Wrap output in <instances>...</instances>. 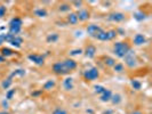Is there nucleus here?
I'll return each mask as SVG.
<instances>
[{"instance_id": "11", "label": "nucleus", "mask_w": 152, "mask_h": 114, "mask_svg": "<svg viewBox=\"0 0 152 114\" xmlns=\"http://www.w3.org/2000/svg\"><path fill=\"white\" fill-rule=\"evenodd\" d=\"M76 14H77L79 21H83H83H87L89 18V12L86 10V9H80V10H78V13Z\"/></svg>"}, {"instance_id": "15", "label": "nucleus", "mask_w": 152, "mask_h": 114, "mask_svg": "<svg viewBox=\"0 0 152 114\" xmlns=\"http://www.w3.org/2000/svg\"><path fill=\"white\" fill-rule=\"evenodd\" d=\"M63 86H64L65 90L73 89V79H72V78H67V79L63 81Z\"/></svg>"}, {"instance_id": "10", "label": "nucleus", "mask_w": 152, "mask_h": 114, "mask_svg": "<svg viewBox=\"0 0 152 114\" xmlns=\"http://www.w3.org/2000/svg\"><path fill=\"white\" fill-rule=\"evenodd\" d=\"M95 54H96V48H95V46L89 45V46L86 47V49H85V55H86L87 57L93 58V57L95 56Z\"/></svg>"}, {"instance_id": "26", "label": "nucleus", "mask_w": 152, "mask_h": 114, "mask_svg": "<svg viewBox=\"0 0 152 114\" xmlns=\"http://www.w3.org/2000/svg\"><path fill=\"white\" fill-rule=\"evenodd\" d=\"M113 69H114V71H116V72L120 73V72H123V71H124V65H123L121 63H116V65L113 66Z\"/></svg>"}, {"instance_id": "39", "label": "nucleus", "mask_w": 152, "mask_h": 114, "mask_svg": "<svg viewBox=\"0 0 152 114\" xmlns=\"http://www.w3.org/2000/svg\"><path fill=\"white\" fill-rule=\"evenodd\" d=\"M132 114H142V113H141L139 111H135V112H133Z\"/></svg>"}, {"instance_id": "8", "label": "nucleus", "mask_w": 152, "mask_h": 114, "mask_svg": "<svg viewBox=\"0 0 152 114\" xmlns=\"http://www.w3.org/2000/svg\"><path fill=\"white\" fill-rule=\"evenodd\" d=\"M29 59L31 62H33L34 64H37V65H42L43 64V57L40 56V55H37V54L29 55Z\"/></svg>"}, {"instance_id": "40", "label": "nucleus", "mask_w": 152, "mask_h": 114, "mask_svg": "<svg viewBox=\"0 0 152 114\" xmlns=\"http://www.w3.org/2000/svg\"><path fill=\"white\" fill-rule=\"evenodd\" d=\"M0 114H9L8 112H6V111H4V112H0Z\"/></svg>"}, {"instance_id": "5", "label": "nucleus", "mask_w": 152, "mask_h": 114, "mask_svg": "<svg viewBox=\"0 0 152 114\" xmlns=\"http://www.w3.org/2000/svg\"><path fill=\"white\" fill-rule=\"evenodd\" d=\"M98 76H99V73H98V70H97L96 67L88 69V70L83 73L85 79H86V80H89V81H94V80H96L97 78H98Z\"/></svg>"}, {"instance_id": "12", "label": "nucleus", "mask_w": 152, "mask_h": 114, "mask_svg": "<svg viewBox=\"0 0 152 114\" xmlns=\"http://www.w3.org/2000/svg\"><path fill=\"white\" fill-rule=\"evenodd\" d=\"M111 97H112V92H111V90H109V89H105L104 92L99 95V99L102 101H110Z\"/></svg>"}, {"instance_id": "37", "label": "nucleus", "mask_w": 152, "mask_h": 114, "mask_svg": "<svg viewBox=\"0 0 152 114\" xmlns=\"http://www.w3.org/2000/svg\"><path fill=\"white\" fill-rule=\"evenodd\" d=\"M2 105H4V106H5L6 108L8 107V103H7V101H2Z\"/></svg>"}, {"instance_id": "25", "label": "nucleus", "mask_w": 152, "mask_h": 114, "mask_svg": "<svg viewBox=\"0 0 152 114\" xmlns=\"http://www.w3.org/2000/svg\"><path fill=\"white\" fill-rule=\"evenodd\" d=\"M58 40V36L56 34V33H53V34H49L48 37H47V41L48 42H55Z\"/></svg>"}, {"instance_id": "28", "label": "nucleus", "mask_w": 152, "mask_h": 114, "mask_svg": "<svg viewBox=\"0 0 152 114\" xmlns=\"http://www.w3.org/2000/svg\"><path fill=\"white\" fill-rule=\"evenodd\" d=\"M70 5H68V3H63V5H61L60 6V12H68V10H70Z\"/></svg>"}, {"instance_id": "19", "label": "nucleus", "mask_w": 152, "mask_h": 114, "mask_svg": "<svg viewBox=\"0 0 152 114\" xmlns=\"http://www.w3.org/2000/svg\"><path fill=\"white\" fill-rule=\"evenodd\" d=\"M55 87V82L53 81V80H48L45 85H43V89L45 90H50V89H53Z\"/></svg>"}, {"instance_id": "27", "label": "nucleus", "mask_w": 152, "mask_h": 114, "mask_svg": "<svg viewBox=\"0 0 152 114\" xmlns=\"http://www.w3.org/2000/svg\"><path fill=\"white\" fill-rule=\"evenodd\" d=\"M106 32H108V40L109 41L117 37V31H114V30H110V31H106Z\"/></svg>"}, {"instance_id": "16", "label": "nucleus", "mask_w": 152, "mask_h": 114, "mask_svg": "<svg viewBox=\"0 0 152 114\" xmlns=\"http://www.w3.org/2000/svg\"><path fill=\"white\" fill-rule=\"evenodd\" d=\"M78 16H77V14L76 13H71L69 14V16H68V22H69L70 24H77L78 23Z\"/></svg>"}, {"instance_id": "17", "label": "nucleus", "mask_w": 152, "mask_h": 114, "mask_svg": "<svg viewBox=\"0 0 152 114\" xmlns=\"http://www.w3.org/2000/svg\"><path fill=\"white\" fill-rule=\"evenodd\" d=\"M13 50H11L9 48H1V56L2 57H9L13 56Z\"/></svg>"}, {"instance_id": "38", "label": "nucleus", "mask_w": 152, "mask_h": 114, "mask_svg": "<svg viewBox=\"0 0 152 114\" xmlns=\"http://www.w3.org/2000/svg\"><path fill=\"white\" fill-rule=\"evenodd\" d=\"M2 62H5V57H2V56L0 55V63H2Z\"/></svg>"}, {"instance_id": "1", "label": "nucleus", "mask_w": 152, "mask_h": 114, "mask_svg": "<svg viewBox=\"0 0 152 114\" xmlns=\"http://www.w3.org/2000/svg\"><path fill=\"white\" fill-rule=\"evenodd\" d=\"M129 50H130V47L127 42H116L113 46V52L119 58H124Z\"/></svg>"}, {"instance_id": "9", "label": "nucleus", "mask_w": 152, "mask_h": 114, "mask_svg": "<svg viewBox=\"0 0 152 114\" xmlns=\"http://www.w3.org/2000/svg\"><path fill=\"white\" fill-rule=\"evenodd\" d=\"M63 65H64V67L67 69V71L68 72H71V71H73L76 67H77V63L73 61V59H65L64 62H62Z\"/></svg>"}, {"instance_id": "13", "label": "nucleus", "mask_w": 152, "mask_h": 114, "mask_svg": "<svg viewBox=\"0 0 152 114\" xmlns=\"http://www.w3.org/2000/svg\"><path fill=\"white\" fill-rule=\"evenodd\" d=\"M22 42H23V40L21 37H18V36H13L12 39H11V41H9V43L12 45V46H15V47H21V45H22Z\"/></svg>"}, {"instance_id": "24", "label": "nucleus", "mask_w": 152, "mask_h": 114, "mask_svg": "<svg viewBox=\"0 0 152 114\" xmlns=\"http://www.w3.org/2000/svg\"><path fill=\"white\" fill-rule=\"evenodd\" d=\"M104 63L106 64L108 66H112V67H113V66L116 65V59H114V58H112V57H109V56H108V57H105V62H104Z\"/></svg>"}, {"instance_id": "31", "label": "nucleus", "mask_w": 152, "mask_h": 114, "mask_svg": "<svg viewBox=\"0 0 152 114\" xmlns=\"http://www.w3.org/2000/svg\"><path fill=\"white\" fill-rule=\"evenodd\" d=\"M14 95H15V89H11V90L7 91V94H6V98H7V99H12Z\"/></svg>"}, {"instance_id": "30", "label": "nucleus", "mask_w": 152, "mask_h": 114, "mask_svg": "<svg viewBox=\"0 0 152 114\" xmlns=\"http://www.w3.org/2000/svg\"><path fill=\"white\" fill-rule=\"evenodd\" d=\"M24 74H25V71H24V70H16L15 72H13V73H12V76H11V78H12V76H23Z\"/></svg>"}, {"instance_id": "18", "label": "nucleus", "mask_w": 152, "mask_h": 114, "mask_svg": "<svg viewBox=\"0 0 152 114\" xmlns=\"http://www.w3.org/2000/svg\"><path fill=\"white\" fill-rule=\"evenodd\" d=\"M34 15L38 16V17H46V16H47V10L43 9V8L36 9V10H34Z\"/></svg>"}, {"instance_id": "29", "label": "nucleus", "mask_w": 152, "mask_h": 114, "mask_svg": "<svg viewBox=\"0 0 152 114\" xmlns=\"http://www.w3.org/2000/svg\"><path fill=\"white\" fill-rule=\"evenodd\" d=\"M94 89H95V92H96V94L101 95V94H103V92H104V90H105L106 88H104L103 86H95Z\"/></svg>"}, {"instance_id": "35", "label": "nucleus", "mask_w": 152, "mask_h": 114, "mask_svg": "<svg viewBox=\"0 0 152 114\" xmlns=\"http://www.w3.org/2000/svg\"><path fill=\"white\" fill-rule=\"evenodd\" d=\"M5 15H6V7L0 6V17H4Z\"/></svg>"}, {"instance_id": "34", "label": "nucleus", "mask_w": 152, "mask_h": 114, "mask_svg": "<svg viewBox=\"0 0 152 114\" xmlns=\"http://www.w3.org/2000/svg\"><path fill=\"white\" fill-rule=\"evenodd\" d=\"M81 52H83L81 49H74V50L70 51V55H71V56H76V55H80Z\"/></svg>"}, {"instance_id": "22", "label": "nucleus", "mask_w": 152, "mask_h": 114, "mask_svg": "<svg viewBox=\"0 0 152 114\" xmlns=\"http://www.w3.org/2000/svg\"><path fill=\"white\" fill-rule=\"evenodd\" d=\"M12 83H13V80H12V78H8V79H6L4 82H2V88L4 89H8L11 86H12Z\"/></svg>"}, {"instance_id": "6", "label": "nucleus", "mask_w": 152, "mask_h": 114, "mask_svg": "<svg viewBox=\"0 0 152 114\" xmlns=\"http://www.w3.org/2000/svg\"><path fill=\"white\" fill-rule=\"evenodd\" d=\"M53 71L55 72L56 74H60V76H64V74H68L69 72L67 71V69L64 67V65L63 63H61V62H57L53 65Z\"/></svg>"}, {"instance_id": "32", "label": "nucleus", "mask_w": 152, "mask_h": 114, "mask_svg": "<svg viewBox=\"0 0 152 114\" xmlns=\"http://www.w3.org/2000/svg\"><path fill=\"white\" fill-rule=\"evenodd\" d=\"M132 86H133V88L138 90V89H141V82H138L137 80H133L132 81Z\"/></svg>"}, {"instance_id": "36", "label": "nucleus", "mask_w": 152, "mask_h": 114, "mask_svg": "<svg viewBox=\"0 0 152 114\" xmlns=\"http://www.w3.org/2000/svg\"><path fill=\"white\" fill-rule=\"evenodd\" d=\"M73 5H74V6H77V7L79 8V7L83 5V1H73Z\"/></svg>"}, {"instance_id": "20", "label": "nucleus", "mask_w": 152, "mask_h": 114, "mask_svg": "<svg viewBox=\"0 0 152 114\" xmlns=\"http://www.w3.org/2000/svg\"><path fill=\"white\" fill-rule=\"evenodd\" d=\"M110 101H112V104L117 105V104H119V103L121 101V96H120V95H118V94H116V95H112V97H111Z\"/></svg>"}, {"instance_id": "7", "label": "nucleus", "mask_w": 152, "mask_h": 114, "mask_svg": "<svg viewBox=\"0 0 152 114\" xmlns=\"http://www.w3.org/2000/svg\"><path fill=\"white\" fill-rule=\"evenodd\" d=\"M109 20L112 22L119 23V22H123L125 20V15L123 13H112L109 15Z\"/></svg>"}, {"instance_id": "21", "label": "nucleus", "mask_w": 152, "mask_h": 114, "mask_svg": "<svg viewBox=\"0 0 152 114\" xmlns=\"http://www.w3.org/2000/svg\"><path fill=\"white\" fill-rule=\"evenodd\" d=\"M134 18L136 21H143V20H145V14L142 12H136V13H134Z\"/></svg>"}, {"instance_id": "4", "label": "nucleus", "mask_w": 152, "mask_h": 114, "mask_svg": "<svg viewBox=\"0 0 152 114\" xmlns=\"http://www.w3.org/2000/svg\"><path fill=\"white\" fill-rule=\"evenodd\" d=\"M87 33L90 36V37H93V38H97L98 37V34L101 33V32H103L104 30L101 27V26L98 25H95V24H90V25L87 26Z\"/></svg>"}, {"instance_id": "23", "label": "nucleus", "mask_w": 152, "mask_h": 114, "mask_svg": "<svg viewBox=\"0 0 152 114\" xmlns=\"http://www.w3.org/2000/svg\"><path fill=\"white\" fill-rule=\"evenodd\" d=\"M96 39L101 40V41H109V40H108V32H106V31H103V32H101V33L98 34V37H97Z\"/></svg>"}, {"instance_id": "33", "label": "nucleus", "mask_w": 152, "mask_h": 114, "mask_svg": "<svg viewBox=\"0 0 152 114\" xmlns=\"http://www.w3.org/2000/svg\"><path fill=\"white\" fill-rule=\"evenodd\" d=\"M53 114H68V113H67V111H65V110H63V108L58 107V108H56V110H54V112H53Z\"/></svg>"}, {"instance_id": "3", "label": "nucleus", "mask_w": 152, "mask_h": 114, "mask_svg": "<svg viewBox=\"0 0 152 114\" xmlns=\"http://www.w3.org/2000/svg\"><path fill=\"white\" fill-rule=\"evenodd\" d=\"M124 59H125L126 65H127L128 67H130V69H133V67H135V66L137 65V58H136L135 51H133L132 49L126 54V56L124 57Z\"/></svg>"}, {"instance_id": "2", "label": "nucleus", "mask_w": 152, "mask_h": 114, "mask_svg": "<svg viewBox=\"0 0 152 114\" xmlns=\"http://www.w3.org/2000/svg\"><path fill=\"white\" fill-rule=\"evenodd\" d=\"M22 29V20L20 17H15L9 22V34L17 36Z\"/></svg>"}, {"instance_id": "14", "label": "nucleus", "mask_w": 152, "mask_h": 114, "mask_svg": "<svg viewBox=\"0 0 152 114\" xmlns=\"http://www.w3.org/2000/svg\"><path fill=\"white\" fill-rule=\"evenodd\" d=\"M145 41H146V39H145V37L143 34H136L134 37V43L136 46H141V45L145 43Z\"/></svg>"}]
</instances>
